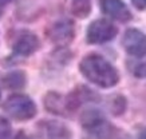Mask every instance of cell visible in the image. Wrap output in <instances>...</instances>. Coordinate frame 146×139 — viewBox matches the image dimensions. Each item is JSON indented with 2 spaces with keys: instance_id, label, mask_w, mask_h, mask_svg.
Returning a JSON list of instances; mask_svg holds the SVG:
<instances>
[{
  "instance_id": "cell-1",
  "label": "cell",
  "mask_w": 146,
  "mask_h": 139,
  "mask_svg": "<svg viewBox=\"0 0 146 139\" xmlns=\"http://www.w3.org/2000/svg\"><path fill=\"white\" fill-rule=\"evenodd\" d=\"M79 71L87 80L101 88H111L119 82L117 68L98 54L86 55L79 63Z\"/></svg>"
},
{
  "instance_id": "cell-2",
  "label": "cell",
  "mask_w": 146,
  "mask_h": 139,
  "mask_svg": "<svg viewBox=\"0 0 146 139\" xmlns=\"http://www.w3.org/2000/svg\"><path fill=\"white\" fill-rule=\"evenodd\" d=\"M80 123L86 132L95 139H117L119 131L103 117L99 110L90 108L82 114Z\"/></svg>"
},
{
  "instance_id": "cell-3",
  "label": "cell",
  "mask_w": 146,
  "mask_h": 139,
  "mask_svg": "<svg viewBox=\"0 0 146 139\" xmlns=\"http://www.w3.org/2000/svg\"><path fill=\"white\" fill-rule=\"evenodd\" d=\"M3 108L15 121H30L36 115V104L30 96L23 94L11 95Z\"/></svg>"
},
{
  "instance_id": "cell-4",
  "label": "cell",
  "mask_w": 146,
  "mask_h": 139,
  "mask_svg": "<svg viewBox=\"0 0 146 139\" xmlns=\"http://www.w3.org/2000/svg\"><path fill=\"white\" fill-rule=\"evenodd\" d=\"M118 34V28L106 19L94 20L86 31V42L89 44H103L113 40Z\"/></svg>"
},
{
  "instance_id": "cell-5",
  "label": "cell",
  "mask_w": 146,
  "mask_h": 139,
  "mask_svg": "<svg viewBox=\"0 0 146 139\" xmlns=\"http://www.w3.org/2000/svg\"><path fill=\"white\" fill-rule=\"evenodd\" d=\"M47 36L54 44L59 45V47H66L67 44H70L72 42L74 36H75L74 23L68 20V19L58 20L51 27H48Z\"/></svg>"
},
{
  "instance_id": "cell-6",
  "label": "cell",
  "mask_w": 146,
  "mask_h": 139,
  "mask_svg": "<svg viewBox=\"0 0 146 139\" xmlns=\"http://www.w3.org/2000/svg\"><path fill=\"white\" fill-rule=\"evenodd\" d=\"M122 45L133 58H143L146 55V35L137 28H130L125 32Z\"/></svg>"
},
{
  "instance_id": "cell-7",
  "label": "cell",
  "mask_w": 146,
  "mask_h": 139,
  "mask_svg": "<svg viewBox=\"0 0 146 139\" xmlns=\"http://www.w3.org/2000/svg\"><path fill=\"white\" fill-rule=\"evenodd\" d=\"M40 47V42L38 39V36L34 35L32 32L24 31L20 32L18 38L15 39L12 44V51L15 56H22V58H27L36 52Z\"/></svg>"
},
{
  "instance_id": "cell-8",
  "label": "cell",
  "mask_w": 146,
  "mask_h": 139,
  "mask_svg": "<svg viewBox=\"0 0 146 139\" xmlns=\"http://www.w3.org/2000/svg\"><path fill=\"white\" fill-rule=\"evenodd\" d=\"M99 5L101 11L106 16L121 23H126L133 18L130 9L122 0H99Z\"/></svg>"
},
{
  "instance_id": "cell-9",
  "label": "cell",
  "mask_w": 146,
  "mask_h": 139,
  "mask_svg": "<svg viewBox=\"0 0 146 139\" xmlns=\"http://www.w3.org/2000/svg\"><path fill=\"white\" fill-rule=\"evenodd\" d=\"M64 99H66L67 111L72 112V111H75V110H78L83 103L98 100L99 96L93 90H90V88L84 87V86H79V87H76L75 90L71 91Z\"/></svg>"
},
{
  "instance_id": "cell-10",
  "label": "cell",
  "mask_w": 146,
  "mask_h": 139,
  "mask_svg": "<svg viewBox=\"0 0 146 139\" xmlns=\"http://www.w3.org/2000/svg\"><path fill=\"white\" fill-rule=\"evenodd\" d=\"M38 131L44 139H67L71 136V130L66 125L55 121H42L38 125Z\"/></svg>"
},
{
  "instance_id": "cell-11",
  "label": "cell",
  "mask_w": 146,
  "mask_h": 139,
  "mask_svg": "<svg viewBox=\"0 0 146 139\" xmlns=\"http://www.w3.org/2000/svg\"><path fill=\"white\" fill-rule=\"evenodd\" d=\"M44 107L47 111L56 115H67L68 111L66 108V99L56 92H48L44 98Z\"/></svg>"
},
{
  "instance_id": "cell-12",
  "label": "cell",
  "mask_w": 146,
  "mask_h": 139,
  "mask_svg": "<svg viewBox=\"0 0 146 139\" xmlns=\"http://www.w3.org/2000/svg\"><path fill=\"white\" fill-rule=\"evenodd\" d=\"M1 82L8 90H20L26 86V75L22 71H12L7 74Z\"/></svg>"
},
{
  "instance_id": "cell-13",
  "label": "cell",
  "mask_w": 146,
  "mask_h": 139,
  "mask_svg": "<svg viewBox=\"0 0 146 139\" xmlns=\"http://www.w3.org/2000/svg\"><path fill=\"white\" fill-rule=\"evenodd\" d=\"M91 12L90 0H71V14L76 18L84 19Z\"/></svg>"
},
{
  "instance_id": "cell-14",
  "label": "cell",
  "mask_w": 146,
  "mask_h": 139,
  "mask_svg": "<svg viewBox=\"0 0 146 139\" xmlns=\"http://www.w3.org/2000/svg\"><path fill=\"white\" fill-rule=\"evenodd\" d=\"M110 111H111V114H114L115 117L122 115L126 111V98L122 96V95L114 96L110 103Z\"/></svg>"
},
{
  "instance_id": "cell-15",
  "label": "cell",
  "mask_w": 146,
  "mask_h": 139,
  "mask_svg": "<svg viewBox=\"0 0 146 139\" xmlns=\"http://www.w3.org/2000/svg\"><path fill=\"white\" fill-rule=\"evenodd\" d=\"M129 70L137 78H146V60H134L133 63H129Z\"/></svg>"
},
{
  "instance_id": "cell-16",
  "label": "cell",
  "mask_w": 146,
  "mask_h": 139,
  "mask_svg": "<svg viewBox=\"0 0 146 139\" xmlns=\"http://www.w3.org/2000/svg\"><path fill=\"white\" fill-rule=\"evenodd\" d=\"M12 132V127L5 118L0 117V139H8Z\"/></svg>"
},
{
  "instance_id": "cell-17",
  "label": "cell",
  "mask_w": 146,
  "mask_h": 139,
  "mask_svg": "<svg viewBox=\"0 0 146 139\" xmlns=\"http://www.w3.org/2000/svg\"><path fill=\"white\" fill-rule=\"evenodd\" d=\"M131 3L134 4V7L139 11L146 8V0H131Z\"/></svg>"
},
{
  "instance_id": "cell-18",
  "label": "cell",
  "mask_w": 146,
  "mask_h": 139,
  "mask_svg": "<svg viewBox=\"0 0 146 139\" xmlns=\"http://www.w3.org/2000/svg\"><path fill=\"white\" fill-rule=\"evenodd\" d=\"M13 139H32V138H31V136H28L27 134H24L23 131H20V132H19V134L16 135Z\"/></svg>"
},
{
  "instance_id": "cell-19",
  "label": "cell",
  "mask_w": 146,
  "mask_h": 139,
  "mask_svg": "<svg viewBox=\"0 0 146 139\" xmlns=\"http://www.w3.org/2000/svg\"><path fill=\"white\" fill-rule=\"evenodd\" d=\"M9 1H12V0H0V14H1V8H3L5 4H8Z\"/></svg>"
},
{
  "instance_id": "cell-20",
  "label": "cell",
  "mask_w": 146,
  "mask_h": 139,
  "mask_svg": "<svg viewBox=\"0 0 146 139\" xmlns=\"http://www.w3.org/2000/svg\"><path fill=\"white\" fill-rule=\"evenodd\" d=\"M138 139H146V128L143 131H142L141 134L138 135Z\"/></svg>"
},
{
  "instance_id": "cell-21",
  "label": "cell",
  "mask_w": 146,
  "mask_h": 139,
  "mask_svg": "<svg viewBox=\"0 0 146 139\" xmlns=\"http://www.w3.org/2000/svg\"><path fill=\"white\" fill-rule=\"evenodd\" d=\"M0 96H1V94H0Z\"/></svg>"
}]
</instances>
